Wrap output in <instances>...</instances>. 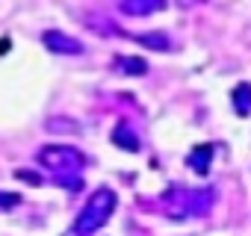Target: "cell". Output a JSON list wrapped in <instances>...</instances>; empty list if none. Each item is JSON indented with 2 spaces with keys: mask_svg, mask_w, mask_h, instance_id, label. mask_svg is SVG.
Here are the masks:
<instances>
[{
  "mask_svg": "<svg viewBox=\"0 0 251 236\" xmlns=\"http://www.w3.org/2000/svg\"><path fill=\"white\" fill-rule=\"evenodd\" d=\"M15 177H18V180H30V183H36V186H42V177H39V174H30V171H15Z\"/></svg>",
  "mask_w": 251,
  "mask_h": 236,
  "instance_id": "13",
  "label": "cell"
},
{
  "mask_svg": "<svg viewBox=\"0 0 251 236\" xmlns=\"http://www.w3.org/2000/svg\"><path fill=\"white\" fill-rule=\"evenodd\" d=\"M139 45H145V47H151V50H169L172 47V42H169V36H163V33H142V36H133Z\"/></svg>",
  "mask_w": 251,
  "mask_h": 236,
  "instance_id": "10",
  "label": "cell"
},
{
  "mask_svg": "<svg viewBox=\"0 0 251 236\" xmlns=\"http://www.w3.org/2000/svg\"><path fill=\"white\" fill-rule=\"evenodd\" d=\"M213 145L210 142H204V145H195L192 151H189V157H186V163H189V168L195 171V174H207L210 171V163H213Z\"/></svg>",
  "mask_w": 251,
  "mask_h": 236,
  "instance_id": "7",
  "label": "cell"
},
{
  "mask_svg": "<svg viewBox=\"0 0 251 236\" xmlns=\"http://www.w3.org/2000/svg\"><path fill=\"white\" fill-rule=\"evenodd\" d=\"M18 204H21L18 192H0V210H15Z\"/></svg>",
  "mask_w": 251,
  "mask_h": 236,
  "instance_id": "12",
  "label": "cell"
},
{
  "mask_svg": "<svg viewBox=\"0 0 251 236\" xmlns=\"http://www.w3.org/2000/svg\"><path fill=\"white\" fill-rule=\"evenodd\" d=\"M45 127H48L50 133H80V124H77V121H71V118H56V115L48 118Z\"/></svg>",
  "mask_w": 251,
  "mask_h": 236,
  "instance_id": "11",
  "label": "cell"
},
{
  "mask_svg": "<svg viewBox=\"0 0 251 236\" xmlns=\"http://www.w3.org/2000/svg\"><path fill=\"white\" fill-rule=\"evenodd\" d=\"M112 65L118 74H127V77H145L148 74V62L142 56H115Z\"/></svg>",
  "mask_w": 251,
  "mask_h": 236,
  "instance_id": "8",
  "label": "cell"
},
{
  "mask_svg": "<svg viewBox=\"0 0 251 236\" xmlns=\"http://www.w3.org/2000/svg\"><path fill=\"white\" fill-rule=\"evenodd\" d=\"M9 50V39H0V53H6Z\"/></svg>",
  "mask_w": 251,
  "mask_h": 236,
  "instance_id": "14",
  "label": "cell"
},
{
  "mask_svg": "<svg viewBox=\"0 0 251 236\" xmlns=\"http://www.w3.org/2000/svg\"><path fill=\"white\" fill-rule=\"evenodd\" d=\"M42 45L50 50V53H65V56H80L83 53V45L74 39V36H65L59 30H45L42 33Z\"/></svg>",
  "mask_w": 251,
  "mask_h": 236,
  "instance_id": "4",
  "label": "cell"
},
{
  "mask_svg": "<svg viewBox=\"0 0 251 236\" xmlns=\"http://www.w3.org/2000/svg\"><path fill=\"white\" fill-rule=\"evenodd\" d=\"M112 145L121 148V151H127V154H136V151L142 148V145H139V136L130 130L127 121H118V124H115V130H112Z\"/></svg>",
  "mask_w": 251,
  "mask_h": 236,
  "instance_id": "6",
  "label": "cell"
},
{
  "mask_svg": "<svg viewBox=\"0 0 251 236\" xmlns=\"http://www.w3.org/2000/svg\"><path fill=\"white\" fill-rule=\"evenodd\" d=\"M163 201L169 204V215L183 218V215H207L210 204H213V192L210 189H183V186H172Z\"/></svg>",
  "mask_w": 251,
  "mask_h": 236,
  "instance_id": "3",
  "label": "cell"
},
{
  "mask_svg": "<svg viewBox=\"0 0 251 236\" xmlns=\"http://www.w3.org/2000/svg\"><path fill=\"white\" fill-rule=\"evenodd\" d=\"M169 6V0H118V9L130 18H145L154 12H163Z\"/></svg>",
  "mask_w": 251,
  "mask_h": 236,
  "instance_id": "5",
  "label": "cell"
},
{
  "mask_svg": "<svg viewBox=\"0 0 251 236\" xmlns=\"http://www.w3.org/2000/svg\"><path fill=\"white\" fill-rule=\"evenodd\" d=\"M115 207H118V195H115L109 186H98V189L89 195L86 207L77 212L71 233H74V236H92V233H98V230L109 221V215L115 212Z\"/></svg>",
  "mask_w": 251,
  "mask_h": 236,
  "instance_id": "2",
  "label": "cell"
},
{
  "mask_svg": "<svg viewBox=\"0 0 251 236\" xmlns=\"http://www.w3.org/2000/svg\"><path fill=\"white\" fill-rule=\"evenodd\" d=\"M230 103H233V109H236L239 118H248V115H251V83H239V86H233V92H230Z\"/></svg>",
  "mask_w": 251,
  "mask_h": 236,
  "instance_id": "9",
  "label": "cell"
},
{
  "mask_svg": "<svg viewBox=\"0 0 251 236\" xmlns=\"http://www.w3.org/2000/svg\"><path fill=\"white\" fill-rule=\"evenodd\" d=\"M39 163L56 177L59 186L71 189V192H80L83 189V180H80V171L86 165V157L71 148V145H45L39 151Z\"/></svg>",
  "mask_w": 251,
  "mask_h": 236,
  "instance_id": "1",
  "label": "cell"
}]
</instances>
